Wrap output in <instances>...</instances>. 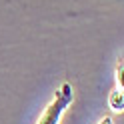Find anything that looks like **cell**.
<instances>
[{
	"mask_svg": "<svg viewBox=\"0 0 124 124\" xmlns=\"http://www.w3.org/2000/svg\"><path fill=\"white\" fill-rule=\"evenodd\" d=\"M74 102V88L72 84L62 82L60 88L54 92V98L50 100V104L44 108V112L40 114L36 124H60L62 116L68 110V106Z\"/></svg>",
	"mask_w": 124,
	"mask_h": 124,
	"instance_id": "cell-1",
	"label": "cell"
},
{
	"mask_svg": "<svg viewBox=\"0 0 124 124\" xmlns=\"http://www.w3.org/2000/svg\"><path fill=\"white\" fill-rule=\"evenodd\" d=\"M108 104L114 112H122L124 108V92H122V56L118 58L116 64V86L112 88L110 96H108Z\"/></svg>",
	"mask_w": 124,
	"mask_h": 124,
	"instance_id": "cell-2",
	"label": "cell"
},
{
	"mask_svg": "<svg viewBox=\"0 0 124 124\" xmlns=\"http://www.w3.org/2000/svg\"><path fill=\"white\" fill-rule=\"evenodd\" d=\"M98 124H114V122H112L110 116H104V118H100V120H98Z\"/></svg>",
	"mask_w": 124,
	"mask_h": 124,
	"instance_id": "cell-3",
	"label": "cell"
}]
</instances>
